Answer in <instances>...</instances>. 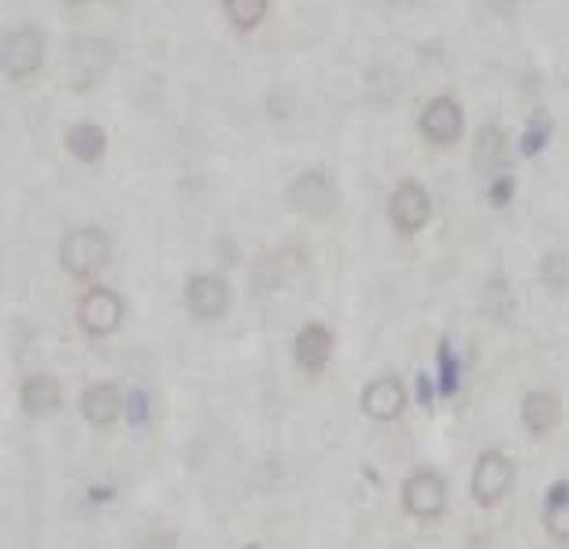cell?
I'll return each instance as SVG.
<instances>
[{
    "mask_svg": "<svg viewBox=\"0 0 569 549\" xmlns=\"http://www.w3.org/2000/svg\"><path fill=\"white\" fill-rule=\"evenodd\" d=\"M120 390L114 384H92L85 390V397H82V416L94 426H108L120 416Z\"/></svg>",
    "mask_w": 569,
    "mask_h": 549,
    "instance_id": "obj_12",
    "label": "cell"
},
{
    "mask_svg": "<svg viewBox=\"0 0 569 549\" xmlns=\"http://www.w3.org/2000/svg\"><path fill=\"white\" fill-rule=\"evenodd\" d=\"M456 380H459V361L452 358L449 341L440 345V394L442 397H452L456 394Z\"/></svg>",
    "mask_w": 569,
    "mask_h": 549,
    "instance_id": "obj_19",
    "label": "cell"
},
{
    "mask_svg": "<svg viewBox=\"0 0 569 549\" xmlns=\"http://www.w3.org/2000/svg\"><path fill=\"white\" fill-rule=\"evenodd\" d=\"M361 403H365V413L374 416V420H397L407 406V390L394 374H384V377L368 384Z\"/></svg>",
    "mask_w": 569,
    "mask_h": 549,
    "instance_id": "obj_9",
    "label": "cell"
},
{
    "mask_svg": "<svg viewBox=\"0 0 569 549\" xmlns=\"http://www.w3.org/2000/svg\"><path fill=\"white\" fill-rule=\"evenodd\" d=\"M111 244L98 228H78L62 241L59 261L72 277H92L108 263Z\"/></svg>",
    "mask_w": 569,
    "mask_h": 549,
    "instance_id": "obj_1",
    "label": "cell"
},
{
    "mask_svg": "<svg viewBox=\"0 0 569 549\" xmlns=\"http://www.w3.org/2000/svg\"><path fill=\"white\" fill-rule=\"evenodd\" d=\"M231 303L228 283L215 273H202V277H192L186 287V305L196 319H218Z\"/></svg>",
    "mask_w": 569,
    "mask_h": 549,
    "instance_id": "obj_6",
    "label": "cell"
},
{
    "mask_svg": "<svg viewBox=\"0 0 569 549\" xmlns=\"http://www.w3.org/2000/svg\"><path fill=\"white\" fill-rule=\"evenodd\" d=\"M66 4H82V0H66Z\"/></svg>",
    "mask_w": 569,
    "mask_h": 549,
    "instance_id": "obj_25",
    "label": "cell"
},
{
    "mask_svg": "<svg viewBox=\"0 0 569 549\" xmlns=\"http://www.w3.org/2000/svg\"><path fill=\"white\" fill-rule=\"evenodd\" d=\"M420 400H423V403H430V380H426V377H420Z\"/></svg>",
    "mask_w": 569,
    "mask_h": 549,
    "instance_id": "obj_24",
    "label": "cell"
},
{
    "mask_svg": "<svg viewBox=\"0 0 569 549\" xmlns=\"http://www.w3.org/2000/svg\"><path fill=\"white\" fill-rule=\"evenodd\" d=\"M511 195H514V179L504 176V179H498V182L492 186V202L494 205H508Z\"/></svg>",
    "mask_w": 569,
    "mask_h": 549,
    "instance_id": "obj_22",
    "label": "cell"
},
{
    "mask_svg": "<svg viewBox=\"0 0 569 549\" xmlns=\"http://www.w3.org/2000/svg\"><path fill=\"white\" fill-rule=\"evenodd\" d=\"M520 420L530 432H550L556 422H560V400L553 394H530L524 400V410H520Z\"/></svg>",
    "mask_w": 569,
    "mask_h": 549,
    "instance_id": "obj_14",
    "label": "cell"
},
{
    "mask_svg": "<svg viewBox=\"0 0 569 549\" xmlns=\"http://www.w3.org/2000/svg\"><path fill=\"white\" fill-rule=\"evenodd\" d=\"M43 33L36 26H20L4 40V75L10 82H23L43 66Z\"/></svg>",
    "mask_w": 569,
    "mask_h": 549,
    "instance_id": "obj_2",
    "label": "cell"
},
{
    "mask_svg": "<svg viewBox=\"0 0 569 549\" xmlns=\"http://www.w3.org/2000/svg\"><path fill=\"white\" fill-rule=\"evenodd\" d=\"M289 205L307 218H325L335 208V189L323 173H303L289 186Z\"/></svg>",
    "mask_w": 569,
    "mask_h": 549,
    "instance_id": "obj_3",
    "label": "cell"
},
{
    "mask_svg": "<svg viewBox=\"0 0 569 549\" xmlns=\"http://www.w3.org/2000/svg\"><path fill=\"white\" fill-rule=\"evenodd\" d=\"M547 530L556 536V540H569V484H556V488L547 494Z\"/></svg>",
    "mask_w": 569,
    "mask_h": 549,
    "instance_id": "obj_16",
    "label": "cell"
},
{
    "mask_svg": "<svg viewBox=\"0 0 569 549\" xmlns=\"http://www.w3.org/2000/svg\"><path fill=\"white\" fill-rule=\"evenodd\" d=\"M128 416L134 422H144L147 416H150V406H147L144 390H130V394H128Z\"/></svg>",
    "mask_w": 569,
    "mask_h": 549,
    "instance_id": "obj_21",
    "label": "cell"
},
{
    "mask_svg": "<svg viewBox=\"0 0 569 549\" xmlns=\"http://www.w3.org/2000/svg\"><path fill=\"white\" fill-rule=\"evenodd\" d=\"M504 156V134L498 124H488L476 140V163L482 169H492Z\"/></svg>",
    "mask_w": 569,
    "mask_h": 549,
    "instance_id": "obj_17",
    "label": "cell"
},
{
    "mask_svg": "<svg viewBox=\"0 0 569 549\" xmlns=\"http://www.w3.org/2000/svg\"><path fill=\"white\" fill-rule=\"evenodd\" d=\"M442 504H446V488H442V482L436 474L416 472L413 478L404 482V507H407L413 517L442 514Z\"/></svg>",
    "mask_w": 569,
    "mask_h": 549,
    "instance_id": "obj_10",
    "label": "cell"
},
{
    "mask_svg": "<svg viewBox=\"0 0 569 549\" xmlns=\"http://www.w3.org/2000/svg\"><path fill=\"white\" fill-rule=\"evenodd\" d=\"M514 482V465L502 452H485L472 474V491H476L478 504H494L504 498V491Z\"/></svg>",
    "mask_w": 569,
    "mask_h": 549,
    "instance_id": "obj_5",
    "label": "cell"
},
{
    "mask_svg": "<svg viewBox=\"0 0 569 549\" xmlns=\"http://www.w3.org/2000/svg\"><path fill=\"white\" fill-rule=\"evenodd\" d=\"M120 319H124V303L111 289H92L78 305V322L92 335H111L120 325Z\"/></svg>",
    "mask_w": 569,
    "mask_h": 549,
    "instance_id": "obj_4",
    "label": "cell"
},
{
    "mask_svg": "<svg viewBox=\"0 0 569 549\" xmlns=\"http://www.w3.org/2000/svg\"><path fill=\"white\" fill-rule=\"evenodd\" d=\"M391 221L400 231H420L430 221V195L416 182H404L391 195Z\"/></svg>",
    "mask_w": 569,
    "mask_h": 549,
    "instance_id": "obj_8",
    "label": "cell"
},
{
    "mask_svg": "<svg viewBox=\"0 0 569 549\" xmlns=\"http://www.w3.org/2000/svg\"><path fill=\"white\" fill-rule=\"evenodd\" d=\"M547 140H550V120H547V118H534V120H530V127H527L524 140H520V150H524L527 156H534V153L544 150Z\"/></svg>",
    "mask_w": 569,
    "mask_h": 549,
    "instance_id": "obj_20",
    "label": "cell"
},
{
    "mask_svg": "<svg viewBox=\"0 0 569 549\" xmlns=\"http://www.w3.org/2000/svg\"><path fill=\"white\" fill-rule=\"evenodd\" d=\"M485 4H488L494 13H511V10H514V0H485Z\"/></svg>",
    "mask_w": 569,
    "mask_h": 549,
    "instance_id": "obj_23",
    "label": "cell"
},
{
    "mask_svg": "<svg viewBox=\"0 0 569 549\" xmlns=\"http://www.w3.org/2000/svg\"><path fill=\"white\" fill-rule=\"evenodd\" d=\"M420 130H423L433 144H442V146L456 144L462 134V108L452 102V98H433V102L423 108Z\"/></svg>",
    "mask_w": 569,
    "mask_h": 549,
    "instance_id": "obj_7",
    "label": "cell"
},
{
    "mask_svg": "<svg viewBox=\"0 0 569 549\" xmlns=\"http://www.w3.org/2000/svg\"><path fill=\"white\" fill-rule=\"evenodd\" d=\"M20 403H23V410L30 416H43V413H52V410H59L62 403L59 380L49 377V374L26 377L23 387H20Z\"/></svg>",
    "mask_w": 569,
    "mask_h": 549,
    "instance_id": "obj_11",
    "label": "cell"
},
{
    "mask_svg": "<svg viewBox=\"0 0 569 549\" xmlns=\"http://www.w3.org/2000/svg\"><path fill=\"white\" fill-rule=\"evenodd\" d=\"M332 355V332L325 325H307V329L297 335V361L307 367V371H319Z\"/></svg>",
    "mask_w": 569,
    "mask_h": 549,
    "instance_id": "obj_13",
    "label": "cell"
},
{
    "mask_svg": "<svg viewBox=\"0 0 569 549\" xmlns=\"http://www.w3.org/2000/svg\"><path fill=\"white\" fill-rule=\"evenodd\" d=\"M66 146L72 153H76L82 163H94V160H102V153L104 146H108V137H104L102 127H94V124H78L68 130L66 137Z\"/></svg>",
    "mask_w": 569,
    "mask_h": 549,
    "instance_id": "obj_15",
    "label": "cell"
},
{
    "mask_svg": "<svg viewBox=\"0 0 569 549\" xmlns=\"http://www.w3.org/2000/svg\"><path fill=\"white\" fill-rule=\"evenodd\" d=\"M225 13L238 30H254L267 17V0H225Z\"/></svg>",
    "mask_w": 569,
    "mask_h": 549,
    "instance_id": "obj_18",
    "label": "cell"
}]
</instances>
